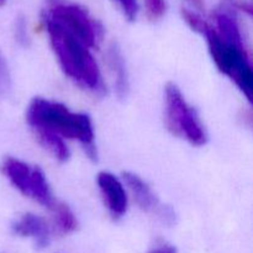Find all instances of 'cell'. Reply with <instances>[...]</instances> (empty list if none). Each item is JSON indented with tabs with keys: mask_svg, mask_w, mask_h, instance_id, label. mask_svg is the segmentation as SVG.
I'll use <instances>...</instances> for the list:
<instances>
[{
	"mask_svg": "<svg viewBox=\"0 0 253 253\" xmlns=\"http://www.w3.org/2000/svg\"><path fill=\"white\" fill-rule=\"evenodd\" d=\"M148 253H177L174 247L168 244H160L156 247H153Z\"/></svg>",
	"mask_w": 253,
	"mask_h": 253,
	"instance_id": "cell-17",
	"label": "cell"
},
{
	"mask_svg": "<svg viewBox=\"0 0 253 253\" xmlns=\"http://www.w3.org/2000/svg\"><path fill=\"white\" fill-rule=\"evenodd\" d=\"M42 17L52 49L64 74L86 90L103 93L105 88L100 69L90 49L51 19Z\"/></svg>",
	"mask_w": 253,
	"mask_h": 253,
	"instance_id": "cell-3",
	"label": "cell"
},
{
	"mask_svg": "<svg viewBox=\"0 0 253 253\" xmlns=\"http://www.w3.org/2000/svg\"><path fill=\"white\" fill-rule=\"evenodd\" d=\"M189 1H192L193 4H194V5H197L198 7H200V6H202V2H203V0H189Z\"/></svg>",
	"mask_w": 253,
	"mask_h": 253,
	"instance_id": "cell-18",
	"label": "cell"
},
{
	"mask_svg": "<svg viewBox=\"0 0 253 253\" xmlns=\"http://www.w3.org/2000/svg\"><path fill=\"white\" fill-rule=\"evenodd\" d=\"M42 16H46L73 35L89 49L98 46L101 27L84 7L67 0H48Z\"/></svg>",
	"mask_w": 253,
	"mask_h": 253,
	"instance_id": "cell-6",
	"label": "cell"
},
{
	"mask_svg": "<svg viewBox=\"0 0 253 253\" xmlns=\"http://www.w3.org/2000/svg\"><path fill=\"white\" fill-rule=\"evenodd\" d=\"M120 4L124 14L130 21H133L137 16L138 12V2L137 0H116Z\"/></svg>",
	"mask_w": 253,
	"mask_h": 253,
	"instance_id": "cell-16",
	"label": "cell"
},
{
	"mask_svg": "<svg viewBox=\"0 0 253 253\" xmlns=\"http://www.w3.org/2000/svg\"><path fill=\"white\" fill-rule=\"evenodd\" d=\"M51 212L52 216H53V226L58 234L68 235L76 231L77 227H78V221H77L76 215L68 205L58 200V203L51 210Z\"/></svg>",
	"mask_w": 253,
	"mask_h": 253,
	"instance_id": "cell-12",
	"label": "cell"
},
{
	"mask_svg": "<svg viewBox=\"0 0 253 253\" xmlns=\"http://www.w3.org/2000/svg\"><path fill=\"white\" fill-rule=\"evenodd\" d=\"M145 10L150 21H158L167 12V0H145Z\"/></svg>",
	"mask_w": 253,
	"mask_h": 253,
	"instance_id": "cell-13",
	"label": "cell"
},
{
	"mask_svg": "<svg viewBox=\"0 0 253 253\" xmlns=\"http://www.w3.org/2000/svg\"><path fill=\"white\" fill-rule=\"evenodd\" d=\"M165 106L166 123L173 135L193 146H204L208 142V133L197 110L188 104L174 83L166 85Z\"/></svg>",
	"mask_w": 253,
	"mask_h": 253,
	"instance_id": "cell-4",
	"label": "cell"
},
{
	"mask_svg": "<svg viewBox=\"0 0 253 253\" xmlns=\"http://www.w3.org/2000/svg\"><path fill=\"white\" fill-rule=\"evenodd\" d=\"M35 135L39 140L40 145L46 148L58 162H67L71 157L69 148L67 147L66 141L52 131L43 128H35Z\"/></svg>",
	"mask_w": 253,
	"mask_h": 253,
	"instance_id": "cell-11",
	"label": "cell"
},
{
	"mask_svg": "<svg viewBox=\"0 0 253 253\" xmlns=\"http://www.w3.org/2000/svg\"><path fill=\"white\" fill-rule=\"evenodd\" d=\"M108 63L115 77V93L119 99H126L130 90V82H128L127 69L125 61L121 54V51L116 44L110 46L108 49Z\"/></svg>",
	"mask_w": 253,
	"mask_h": 253,
	"instance_id": "cell-10",
	"label": "cell"
},
{
	"mask_svg": "<svg viewBox=\"0 0 253 253\" xmlns=\"http://www.w3.org/2000/svg\"><path fill=\"white\" fill-rule=\"evenodd\" d=\"M4 2H5V0H0V6H1V5H4Z\"/></svg>",
	"mask_w": 253,
	"mask_h": 253,
	"instance_id": "cell-19",
	"label": "cell"
},
{
	"mask_svg": "<svg viewBox=\"0 0 253 253\" xmlns=\"http://www.w3.org/2000/svg\"><path fill=\"white\" fill-rule=\"evenodd\" d=\"M12 232L20 237L32 239L39 249H44L49 245L52 237V227L43 217L27 212L15 220L11 226Z\"/></svg>",
	"mask_w": 253,
	"mask_h": 253,
	"instance_id": "cell-9",
	"label": "cell"
},
{
	"mask_svg": "<svg viewBox=\"0 0 253 253\" xmlns=\"http://www.w3.org/2000/svg\"><path fill=\"white\" fill-rule=\"evenodd\" d=\"M15 39H16V41L21 46H27L30 42L26 21H25V19L22 16L17 17L16 22H15Z\"/></svg>",
	"mask_w": 253,
	"mask_h": 253,
	"instance_id": "cell-14",
	"label": "cell"
},
{
	"mask_svg": "<svg viewBox=\"0 0 253 253\" xmlns=\"http://www.w3.org/2000/svg\"><path fill=\"white\" fill-rule=\"evenodd\" d=\"M124 180L126 185L130 189L136 204L138 205L141 210L151 215H155L156 217L161 220L163 224L173 225L175 224V212L170 207L163 205L157 195L152 190V188L148 185L146 180H143L140 175L132 172H124Z\"/></svg>",
	"mask_w": 253,
	"mask_h": 253,
	"instance_id": "cell-7",
	"label": "cell"
},
{
	"mask_svg": "<svg viewBox=\"0 0 253 253\" xmlns=\"http://www.w3.org/2000/svg\"><path fill=\"white\" fill-rule=\"evenodd\" d=\"M99 190L111 217L120 219L127 211V194L124 184L118 177L109 172H100L96 177Z\"/></svg>",
	"mask_w": 253,
	"mask_h": 253,
	"instance_id": "cell-8",
	"label": "cell"
},
{
	"mask_svg": "<svg viewBox=\"0 0 253 253\" xmlns=\"http://www.w3.org/2000/svg\"><path fill=\"white\" fill-rule=\"evenodd\" d=\"M2 174L21 194L51 211L58 200L54 198L43 170L15 157H5L0 166Z\"/></svg>",
	"mask_w": 253,
	"mask_h": 253,
	"instance_id": "cell-5",
	"label": "cell"
},
{
	"mask_svg": "<svg viewBox=\"0 0 253 253\" xmlns=\"http://www.w3.org/2000/svg\"><path fill=\"white\" fill-rule=\"evenodd\" d=\"M10 88V73L5 58L0 53V94H4Z\"/></svg>",
	"mask_w": 253,
	"mask_h": 253,
	"instance_id": "cell-15",
	"label": "cell"
},
{
	"mask_svg": "<svg viewBox=\"0 0 253 253\" xmlns=\"http://www.w3.org/2000/svg\"><path fill=\"white\" fill-rule=\"evenodd\" d=\"M26 121L32 130L43 128L62 138L78 141L86 155L96 160L94 128L90 118L83 113H73L66 105L43 98L32 99L26 111Z\"/></svg>",
	"mask_w": 253,
	"mask_h": 253,
	"instance_id": "cell-2",
	"label": "cell"
},
{
	"mask_svg": "<svg viewBox=\"0 0 253 253\" xmlns=\"http://www.w3.org/2000/svg\"><path fill=\"white\" fill-rule=\"evenodd\" d=\"M199 34L205 37L211 58L219 71L229 77L252 101L253 73L237 19L229 10L215 14V26L205 22Z\"/></svg>",
	"mask_w": 253,
	"mask_h": 253,
	"instance_id": "cell-1",
	"label": "cell"
}]
</instances>
